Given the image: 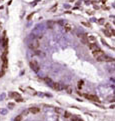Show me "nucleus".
<instances>
[{
    "label": "nucleus",
    "instance_id": "f257e3e1",
    "mask_svg": "<svg viewBox=\"0 0 115 121\" xmlns=\"http://www.w3.org/2000/svg\"><path fill=\"white\" fill-rule=\"evenodd\" d=\"M2 1H3V0H0V3H1V2H2Z\"/></svg>",
    "mask_w": 115,
    "mask_h": 121
}]
</instances>
